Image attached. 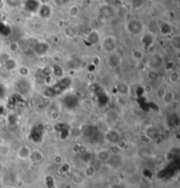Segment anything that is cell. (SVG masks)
Returning <instances> with one entry per match:
<instances>
[{
  "mask_svg": "<svg viewBox=\"0 0 180 188\" xmlns=\"http://www.w3.org/2000/svg\"><path fill=\"white\" fill-rule=\"evenodd\" d=\"M127 29L130 34L137 35L140 34L143 30V25L138 19H131L127 24Z\"/></svg>",
  "mask_w": 180,
  "mask_h": 188,
  "instance_id": "6da1fadb",
  "label": "cell"
},
{
  "mask_svg": "<svg viewBox=\"0 0 180 188\" xmlns=\"http://www.w3.org/2000/svg\"><path fill=\"white\" fill-rule=\"evenodd\" d=\"M121 62H122V57L118 52L114 51V52L109 53V56L107 57V64L110 68L112 69L118 68L120 65Z\"/></svg>",
  "mask_w": 180,
  "mask_h": 188,
  "instance_id": "7a4b0ae2",
  "label": "cell"
},
{
  "mask_svg": "<svg viewBox=\"0 0 180 188\" xmlns=\"http://www.w3.org/2000/svg\"><path fill=\"white\" fill-rule=\"evenodd\" d=\"M116 45H117V41L116 39L114 36H107L104 39V42L102 45V48H104L108 53H112L114 52L116 49Z\"/></svg>",
  "mask_w": 180,
  "mask_h": 188,
  "instance_id": "3957f363",
  "label": "cell"
},
{
  "mask_svg": "<svg viewBox=\"0 0 180 188\" xmlns=\"http://www.w3.org/2000/svg\"><path fill=\"white\" fill-rule=\"evenodd\" d=\"M31 154H32V150L28 145H21L16 152L17 157L22 161L29 159L31 157Z\"/></svg>",
  "mask_w": 180,
  "mask_h": 188,
  "instance_id": "277c9868",
  "label": "cell"
},
{
  "mask_svg": "<svg viewBox=\"0 0 180 188\" xmlns=\"http://www.w3.org/2000/svg\"><path fill=\"white\" fill-rule=\"evenodd\" d=\"M100 15L103 16L105 19L114 17V9H113V7L108 5H102V6L100 7Z\"/></svg>",
  "mask_w": 180,
  "mask_h": 188,
  "instance_id": "5b68a950",
  "label": "cell"
},
{
  "mask_svg": "<svg viewBox=\"0 0 180 188\" xmlns=\"http://www.w3.org/2000/svg\"><path fill=\"white\" fill-rule=\"evenodd\" d=\"M162 99L165 106H170L175 100V93L171 91H165L162 96Z\"/></svg>",
  "mask_w": 180,
  "mask_h": 188,
  "instance_id": "8992f818",
  "label": "cell"
},
{
  "mask_svg": "<svg viewBox=\"0 0 180 188\" xmlns=\"http://www.w3.org/2000/svg\"><path fill=\"white\" fill-rule=\"evenodd\" d=\"M100 40V33L97 31V30H93L91 31L89 35L87 36V41L90 42V44L94 45V44H97Z\"/></svg>",
  "mask_w": 180,
  "mask_h": 188,
  "instance_id": "52a82bcc",
  "label": "cell"
},
{
  "mask_svg": "<svg viewBox=\"0 0 180 188\" xmlns=\"http://www.w3.org/2000/svg\"><path fill=\"white\" fill-rule=\"evenodd\" d=\"M98 158L102 162H108L112 158V153L108 150H102L98 153Z\"/></svg>",
  "mask_w": 180,
  "mask_h": 188,
  "instance_id": "ba28073f",
  "label": "cell"
},
{
  "mask_svg": "<svg viewBox=\"0 0 180 188\" xmlns=\"http://www.w3.org/2000/svg\"><path fill=\"white\" fill-rule=\"evenodd\" d=\"M30 158L33 160L34 163H41L44 158V155L40 150H32V154Z\"/></svg>",
  "mask_w": 180,
  "mask_h": 188,
  "instance_id": "9c48e42d",
  "label": "cell"
},
{
  "mask_svg": "<svg viewBox=\"0 0 180 188\" xmlns=\"http://www.w3.org/2000/svg\"><path fill=\"white\" fill-rule=\"evenodd\" d=\"M95 173H96V168H95L93 165L89 164L86 166V168L85 169V176L86 178H93L94 177Z\"/></svg>",
  "mask_w": 180,
  "mask_h": 188,
  "instance_id": "30bf717a",
  "label": "cell"
},
{
  "mask_svg": "<svg viewBox=\"0 0 180 188\" xmlns=\"http://www.w3.org/2000/svg\"><path fill=\"white\" fill-rule=\"evenodd\" d=\"M39 12L40 14L42 16L43 18H47L48 17L50 13H51V9L49 8V6L47 5H43L41 6H40V9H39Z\"/></svg>",
  "mask_w": 180,
  "mask_h": 188,
  "instance_id": "8fae6325",
  "label": "cell"
},
{
  "mask_svg": "<svg viewBox=\"0 0 180 188\" xmlns=\"http://www.w3.org/2000/svg\"><path fill=\"white\" fill-rule=\"evenodd\" d=\"M180 79V75L179 72L178 70H171L170 75H169V80L170 82L172 84H177V83L179 81Z\"/></svg>",
  "mask_w": 180,
  "mask_h": 188,
  "instance_id": "7c38bea8",
  "label": "cell"
},
{
  "mask_svg": "<svg viewBox=\"0 0 180 188\" xmlns=\"http://www.w3.org/2000/svg\"><path fill=\"white\" fill-rule=\"evenodd\" d=\"M72 183L75 184L76 186H82L85 183V179L79 174H74L72 177Z\"/></svg>",
  "mask_w": 180,
  "mask_h": 188,
  "instance_id": "4fadbf2b",
  "label": "cell"
},
{
  "mask_svg": "<svg viewBox=\"0 0 180 188\" xmlns=\"http://www.w3.org/2000/svg\"><path fill=\"white\" fill-rule=\"evenodd\" d=\"M80 12V9L77 5H72L69 9V15L71 18H76Z\"/></svg>",
  "mask_w": 180,
  "mask_h": 188,
  "instance_id": "5bb4252c",
  "label": "cell"
},
{
  "mask_svg": "<svg viewBox=\"0 0 180 188\" xmlns=\"http://www.w3.org/2000/svg\"><path fill=\"white\" fill-rule=\"evenodd\" d=\"M138 188H152V183L147 179H141L138 185Z\"/></svg>",
  "mask_w": 180,
  "mask_h": 188,
  "instance_id": "9a60e30c",
  "label": "cell"
},
{
  "mask_svg": "<svg viewBox=\"0 0 180 188\" xmlns=\"http://www.w3.org/2000/svg\"><path fill=\"white\" fill-rule=\"evenodd\" d=\"M21 143H20V142L19 140H14L9 146V149L10 150H12V151H15V152H17V150H19V147L21 146Z\"/></svg>",
  "mask_w": 180,
  "mask_h": 188,
  "instance_id": "2e32d148",
  "label": "cell"
},
{
  "mask_svg": "<svg viewBox=\"0 0 180 188\" xmlns=\"http://www.w3.org/2000/svg\"><path fill=\"white\" fill-rule=\"evenodd\" d=\"M19 72L22 77H27L30 73V70L26 66H20L19 68Z\"/></svg>",
  "mask_w": 180,
  "mask_h": 188,
  "instance_id": "e0dca14e",
  "label": "cell"
},
{
  "mask_svg": "<svg viewBox=\"0 0 180 188\" xmlns=\"http://www.w3.org/2000/svg\"><path fill=\"white\" fill-rule=\"evenodd\" d=\"M53 162L55 163V164H56V165H62L63 164V157H62V156L59 154H56V156H54V157H53Z\"/></svg>",
  "mask_w": 180,
  "mask_h": 188,
  "instance_id": "ac0fdd59",
  "label": "cell"
},
{
  "mask_svg": "<svg viewBox=\"0 0 180 188\" xmlns=\"http://www.w3.org/2000/svg\"><path fill=\"white\" fill-rule=\"evenodd\" d=\"M10 151L11 150L9 149V146H5V145L0 146V155L1 156H7Z\"/></svg>",
  "mask_w": 180,
  "mask_h": 188,
  "instance_id": "d6986e66",
  "label": "cell"
},
{
  "mask_svg": "<svg viewBox=\"0 0 180 188\" xmlns=\"http://www.w3.org/2000/svg\"><path fill=\"white\" fill-rule=\"evenodd\" d=\"M5 2L11 7H17L20 5V0H5Z\"/></svg>",
  "mask_w": 180,
  "mask_h": 188,
  "instance_id": "ffe728a7",
  "label": "cell"
},
{
  "mask_svg": "<svg viewBox=\"0 0 180 188\" xmlns=\"http://www.w3.org/2000/svg\"><path fill=\"white\" fill-rule=\"evenodd\" d=\"M19 44L17 43V42H12V43H10L9 49L11 52L16 53V52L19 50Z\"/></svg>",
  "mask_w": 180,
  "mask_h": 188,
  "instance_id": "44dd1931",
  "label": "cell"
},
{
  "mask_svg": "<svg viewBox=\"0 0 180 188\" xmlns=\"http://www.w3.org/2000/svg\"><path fill=\"white\" fill-rule=\"evenodd\" d=\"M170 106H171V109H172L173 111L178 112V109H179V102H178V100L175 99L174 101L171 103Z\"/></svg>",
  "mask_w": 180,
  "mask_h": 188,
  "instance_id": "7402d4cb",
  "label": "cell"
},
{
  "mask_svg": "<svg viewBox=\"0 0 180 188\" xmlns=\"http://www.w3.org/2000/svg\"><path fill=\"white\" fill-rule=\"evenodd\" d=\"M50 117L53 121H57L60 118V113L58 111H53L50 114Z\"/></svg>",
  "mask_w": 180,
  "mask_h": 188,
  "instance_id": "603a6c76",
  "label": "cell"
},
{
  "mask_svg": "<svg viewBox=\"0 0 180 188\" xmlns=\"http://www.w3.org/2000/svg\"><path fill=\"white\" fill-rule=\"evenodd\" d=\"M105 1L106 5H110V6L117 5V4H119V0H105Z\"/></svg>",
  "mask_w": 180,
  "mask_h": 188,
  "instance_id": "cb8c5ba5",
  "label": "cell"
},
{
  "mask_svg": "<svg viewBox=\"0 0 180 188\" xmlns=\"http://www.w3.org/2000/svg\"><path fill=\"white\" fill-rule=\"evenodd\" d=\"M55 2H56L58 5H64V4H66L67 0H55Z\"/></svg>",
  "mask_w": 180,
  "mask_h": 188,
  "instance_id": "d4e9b609",
  "label": "cell"
},
{
  "mask_svg": "<svg viewBox=\"0 0 180 188\" xmlns=\"http://www.w3.org/2000/svg\"><path fill=\"white\" fill-rule=\"evenodd\" d=\"M64 188H73V184L72 183H69L65 185Z\"/></svg>",
  "mask_w": 180,
  "mask_h": 188,
  "instance_id": "484cf974",
  "label": "cell"
}]
</instances>
